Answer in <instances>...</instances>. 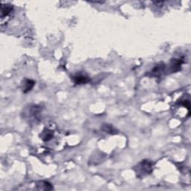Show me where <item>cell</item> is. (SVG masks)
Here are the masks:
<instances>
[{"mask_svg": "<svg viewBox=\"0 0 191 191\" xmlns=\"http://www.w3.org/2000/svg\"><path fill=\"white\" fill-rule=\"evenodd\" d=\"M138 169L140 170L141 173H149L152 171V164L149 160H143L138 165Z\"/></svg>", "mask_w": 191, "mask_h": 191, "instance_id": "obj_1", "label": "cell"}, {"mask_svg": "<svg viewBox=\"0 0 191 191\" xmlns=\"http://www.w3.org/2000/svg\"><path fill=\"white\" fill-rule=\"evenodd\" d=\"M35 81L31 80V79H24L22 82V91H23V93H25L31 91V90H32V88H33L34 86H35Z\"/></svg>", "mask_w": 191, "mask_h": 191, "instance_id": "obj_2", "label": "cell"}, {"mask_svg": "<svg viewBox=\"0 0 191 191\" xmlns=\"http://www.w3.org/2000/svg\"><path fill=\"white\" fill-rule=\"evenodd\" d=\"M73 81L76 84H83L88 83L90 79H88V77L85 76L83 75H77L73 77Z\"/></svg>", "mask_w": 191, "mask_h": 191, "instance_id": "obj_3", "label": "cell"}, {"mask_svg": "<svg viewBox=\"0 0 191 191\" xmlns=\"http://www.w3.org/2000/svg\"><path fill=\"white\" fill-rule=\"evenodd\" d=\"M182 60L181 59H173L172 60L170 67H171L172 72H177L180 69L181 64H182Z\"/></svg>", "mask_w": 191, "mask_h": 191, "instance_id": "obj_4", "label": "cell"}, {"mask_svg": "<svg viewBox=\"0 0 191 191\" xmlns=\"http://www.w3.org/2000/svg\"><path fill=\"white\" fill-rule=\"evenodd\" d=\"M13 10V7L11 5H4L3 4L2 5V10H1V17L3 19L5 17H7V15L10 14V13Z\"/></svg>", "mask_w": 191, "mask_h": 191, "instance_id": "obj_5", "label": "cell"}, {"mask_svg": "<svg viewBox=\"0 0 191 191\" xmlns=\"http://www.w3.org/2000/svg\"><path fill=\"white\" fill-rule=\"evenodd\" d=\"M52 136H53V134L52 133V131L47 130V131H44L43 132L42 137L41 138H42L44 141H50V139H52Z\"/></svg>", "mask_w": 191, "mask_h": 191, "instance_id": "obj_6", "label": "cell"}, {"mask_svg": "<svg viewBox=\"0 0 191 191\" xmlns=\"http://www.w3.org/2000/svg\"><path fill=\"white\" fill-rule=\"evenodd\" d=\"M103 130L104 131L107 132V133L108 134H115L117 131L116 130H115V128L113 127L112 126H111V125H104L103 127Z\"/></svg>", "mask_w": 191, "mask_h": 191, "instance_id": "obj_7", "label": "cell"}]
</instances>
